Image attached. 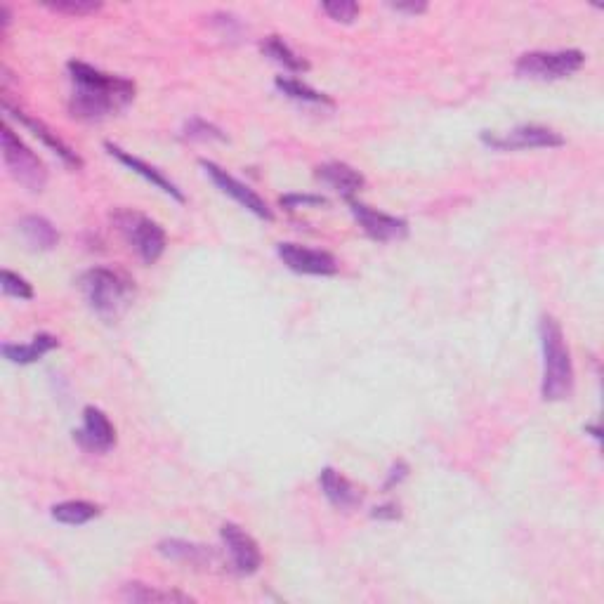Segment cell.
<instances>
[{
	"label": "cell",
	"instance_id": "6da1fadb",
	"mask_svg": "<svg viewBox=\"0 0 604 604\" xmlns=\"http://www.w3.org/2000/svg\"><path fill=\"white\" fill-rule=\"evenodd\" d=\"M74 93L69 97L71 116L85 123H100L118 114L135 100V83L130 78L111 76L83 62L67 64Z\"/></svg>",
	"mask_w": 604,
	"mask_h": 604
},
{
	"label": "cell",
	"instance_id": "7a4b0ae2",
	"mask_svg": "<svg viewBox=\"0 0 604 604\" xmlns=\"http://www.w3.org/2000/svg\"><path fill=\"white\" fill-rule=\"evenodd\" d=\"M538 336H541L543 350L541 397L546 402H564L574 392V361L564 343L562 326L546 314L538 324Z\"/></svg>",
	"mask_w": 604,
	"mask_h": 604
},
{
	"label": "cell",
	"instance_id": "3957f363",
	"mask_svg": "<svg viewBox=\"0 0 604 604\" xmlns=\"http://www.w3.org/2000/svg\"><path fill=\"white\" fill-rule=\"evenodd\" d=\"M90 310L104 321H116L135 300V281L121 269L93 267L78 277Z\"/></svg>",
	"mask_w": 604,
	"mask_h": 604
},
{
	"label": "cell",
	"instance_id": "277c9868",
	"mask_svg": "<svg viewBox=\"0 0 604 604\" xmlns=\"http://www.w3.org/2000/svg\"><path fill=\"white\" fill-rule=\"evenodd\" d=\"M111 222L144 265H154L166 251V232L159 222L147 218V215L130 208H116L111 213Z\"/></svg>",
	"mask_w": 604,
	"mask_h": 604
},
{
	"label": "cell",
	"instance_id": "5b68a950",
	"mask_svg": "<svg viewBox=\"0 0 604 604\" xmlns=\"http://www.w3.org/2000/svg\"><path fill=\"white\" fill-rule=\"evenodd\" d=\"M586 64V52L581 50H536L517 59V76L531 81H562L574 76Z\"/></svg>",
	"mask_w": 604,
	"mask_h": 604
},
{
	"label": "cell",
	"instance_id": "8992f818",
	"mask_svg": "<svg viewBox=\"0 0 604 604\" xmlns=\"http://www.w3.org/2000/svg\"><path fill=\"white\" fill-rule=\"evenodd\" d=\"M0 142H3V161L8 173L29 192H43L45 182H48V170H45L43 161L38 159L34 151L19 140V135L8 123L0 133Z\"/></svg>",
	"mask_w": 604,
	"mask_h": 604
},
{
	"label": "cell",
	"instance_id": "52a82bcc",
	"mask_svg": "<svg viewBox=\"0 0 604 604\" xmlns=\"http://www.w3.org/2000/svg\"><path fill=\"white\" fill-rule=\"evenodd\" d=\"M482 142L487 144L489 149H496V151H517V149H557V147H564V142L567 140H564L560 133H555L553 128L529 123V126H520L505 135H494L489 133V130H484Z\"/></svg>",
	"mask_w": 604,
	"mask_h": 604
},
{
	"label": "cell",
	"instance_id": "ba28073f",
	"mask_svg": "<svg viewBox=\"0 0 604 604\" xmlns=\"http://www.w3.org/2000/svg\"><path fill=\"white\" fill-rule=\"evenodd\" d=\"M201 168L206 170V175L210 177V180L215 182V187H218L222 194L232 196V199L236 203H239L241 208H246L248 213L255 215V218H260V220H265V222H272L274 220V213H272V208L267 206V201L262 199L260 194H255L251 187L244 185V182L236 180L234 175H229L225 168L218 166V163L203 159L201 161Z\"/></svg>",
	"mask_w": 604,
	"mask_h": 604
},
{
	"label": "cell",
	"instance_id": "9c48e42d",
	"mask_svg": "<svg viewBox=\"0 0 604 604\" xmlns=\"http://www.w3.org/2000/svg\"><path fill=\"white\" fill-rule=\"evenodd\" d=\"M350 210L354 220L359 222V227L364 229V234L369 239L378 241V244H390V241H402L409 236V222L404 218H395V215L380 213V210L366 206L361 201H350Z\"/></svg>",
	"mask_w": 604,
	"mask_h": 604
},
{
	"label": "cell",
	"instance_id": "30bf717a",
	"mask_svg": "<svg viewBox=\"0 0 604 604\" xmlns=\"http://www.w3.org/2000/svg\"><path fill=\"white\" fill-rule=\"evenodd\" d=\"M277 255L288 269L307 277H333L338 274V260L328 251H317L300 244H279Z\"/></svg>",
	"mask_w": 604,
	"mask_h": 604
},
{
	"label": "cell",
	"instance_id": "8fae6325",
	"mask_svg": "<svg viewBox=\"0 0 604 604\" xmlns=\"http://www.w3.org/2000/svg\"><path fill=\"white\" fill-rule=\"evenodd\" d=\"M222 541H225V548L229 557H232L234 571L241 576H251L260 569L262 564V553L258 541L239 527L234 522H225L220 529Z\"/></svg>",
	"mask_w": 604,
	"mask_h": 604
},
{
	"label": "cell",
	"instance_id": "7c38bea8",
	"mask_svg": "<svg viewBox=\"0 0 604 604\" xmlns=\"http://www.w3.org/2000/svg\"><path fill=\"white\" fill-rule=\"evenodd\" d=\"M74 442L88 453H107L116 444V428L97 406L83 409V428L74 432Z\"/></svg>",
	"mask_w": 604,
	"mask_h": 604
},
{
	"label": "cell",
	"instance_id": "4fadbf2b",
	"mask_svg": "<svg viewBox=\"0 0 604 604\" xmlns=\"http://www.w3.org/2000/svg\"><path fill=\"white\" fill-rule=\"evenodd\" d=\"M156 550H159V555H163L170 562H180V564H187V567L203 569V571H210L222 564L220 555L210 546L182 541V538H166V541H161L159 546H156Z\"/></svg>",
	"mask_w": 604,
	"mask_h": 604
},
{
	"label": "cell",
	"instance_id": "5bb4252c",
	"mask_svg": "<svg viewBox=\"0 0 604 604\" xmlns=\"http://www.w3.org/2000/svg\"><path fill=\"white\" fill-rule=\"evenodd\" d=\"M3 109H5V114H10V116H15L19 123H22V126H26L31 130V133H34L38 140H41L45 147H48L52 154L55 156H59V159H62V163L67 168H74V170H81L83 168V159L81 156L76 154L74 149L69 147L67 142L62 140V137H59L55 130L52 128H48L45 126L43 121H38V118H31V116H26L24 111H19V109H12L8 102H3Z\"/></svg>",
	"mask_w": 604,
	"mask_h": 604
},
{
	"label": "cell",
	"instance_id": "9a60e30c",
	"mask_svg": "<svg viewBox=\"0 0 604 604\" xmlns=\"http://www.w3.org/2000/svg\"><path fill=\"white\" fill-rule=\"evenodd\" d=\"M104 149H107V151H109V156H114V159H116L118 163H123V166H126L128 170H133L135 175H140L142 180H147L149 185H154L156 189H161L163 194H168L170 199H175V201H180V203H185V201H187V199H185V194L180 192V187H177L173 180H168V177L163 175L159 168L149 166V163H144L142 159H137V156L130 154V151L121 149V147H116V144H111V142L104 144Z\"/></svg>",
	"mask_w": 604,
	"mask_h": 604
},
{
	"label": "cell",
	"instance_id": "2e32d148",
	"mask_svg": "<svg viewBox=\"0 0 604 604\" xmlns=\"http://www.w3.org/2000/svg\"><path fill=\"white\" fill-rule=\"evenodd\" d=\"M319 487L324 491L326 501L333 505L336 510L350 512L361 505L364 496L361 491L345 475H340L336 468H324L319 475Z\"/></svg>",
	"mask_w": 604,
	"mask_h": 604
},
{
	"label": "cell",
	"instance_id": "e0dca14e",
	"mask_svg": "<svg viewBox=\"0 0 604 604\" xmlns=\"http://www.w3.org/2000/svg\"><path fill=\"white\" fill-rule=\"evenodd\" d=\"M317 180L324 182L326 187H331L333 192H338L347 201H352L366 187L364 175L343 161H328L324 166H319Z\"/></svg>",
	"mask_w": 604,
	"mask_h": 604
},
{
	"label": "cell",
	"instance_id": "ac0fdd59",
	"mask_svg": "<svg viewBox=\"0 0 604 604\" xmlns=\"http://www.w3.org/2000/svg\"><path fill=\"white\" fill-rule=\"evenodd\" d=\"M17 229L34 251H52L59 244V232L43 215H26L17 222Z\"/></svg>",
	"mask_w": 604,
	"mask_h": 604
},
{
	"label": "cell",
	"instance_id": "d6986e66",
	"mask_svg": "<svg viewBox=\"0 0 604 604\" xmlns=\"http://www.w3.org/2000/svg\"><path fill=\"white\" fill-rule=\"evenodd\" d=\"M59 340L55 336H50V333H38L36 338H31V343L26 345H12L5 343L3 345V357L12 361V364H34V361L43 359L45 354L57 350Z\"/></svg>",
	"mask_w": 604,
	"mask_h": 604
},
{
	"label": "cell",
	"instance_id": "ffe728a7",
	"mask_svg": "<svg viewBox=\"0 0 604 604\" xmlns=\"http://www.w3.org/2000/svg\"><path fill=\"white\" fill-rule=\"evenodd\" d=\"M260 50L265 52L269 59H274V62L281 64V67L293 71V74H305L307 69H310V64L302 59L298 52H295L291 45L284 43V38L279 36H267L265 41L260 43Z\"/></svg>",
	"mask_w": 604,
	"mask_h": 604
},
{
	"label": "cell",
	"instance_id": "44dd1931",
	"mask_svg": "<svg viewBox=\"0 0 604 604\" xmlns=\"http://www.w3.org/2000/svg\"><path fill=\"white\" fill-rule=\"evenodd\" d=\"M100 505L88 501H64L52 508V520L69 524V527H81L95 517H100Z\"/></svg>",
	"mask_w": 604,
	"mask_h": 604
},
{
	"label": "cell",
	"instance_id": "7402d4cb",
	"mask_svg": "<svg viewBox=\"0 0 604 604\" xmlns=\"http://www.w3.org/2000/svg\"><path fill=\"white\" fill-rule=\"evenodd\" d=\"M123 600L149 604V602H194V597L177 593V590L151 588L147 583H128V586H123Z\"/></svg>",
	"mask_w": 604,
	"mask_h": 604
},
{
	"label": "cell",
	"instance_id": "603a6c76",
	"mask_svg": "<svg viewBox=\"0 0 604 604\" xmlns=\"http://www.w3.org/2000/svg\"><path fill=\"white\" fill-rule=\"evenodd\" d=\"M277 90H281L286 97H291L295 102L302 104H314V107H333L331 97H326L324 93H319V90L310 88V85H305L302 81H295V78H277Z\"/></svg>",
	"mask_w": 604,
	"mask_h": 604
},
{
	"label": "cell",
	"instance_id": "cb8c5ba5",
	"mask_svg": "<svg viewBox=\"0 0 604 604\" xmlns=\"http://www.w3.org/2000/svg\"><path fill=\"white\" fill-rule=\"evenodd\" d=\"M43 5L52 12H62V15L71 17L95 15L97 10H102V3H95V0H50V3Z\"/></svg>",
	"mask_w": 604,
	"mask_h": 604
},
{
	"label": "cell",
	"instance_id": "d4e9b609",
	"mask_svg": "<svg viewBox=\"0 0 604 604\" xmlns=\"http://www.w3.org/2000/svg\"><path fill=\"white\" fill-rule=\"evenodd\" d=\"M185 137L194 142H225L227 135L218 126L203 121V118H192L185 126Z\"/></svg>",
	"mask_w": 604,
	"mask_h": 604
},
{
	"label": "cell",
	"instance_id": "484cf974",
	"mask_svg": "<svg viewBox=\"0 0 604 604\" xmlns=\"http://www.w3.org/2000/svg\"><path fill=\"white\" fill-rule=\"evenodd\" d=\"M321 10L340 24H352L359 17V5L352 0H328V3H321Z\"/></svg>",
	"mask_w": 604,
	"mask_h": 604
},
{
	"label": "cell",
	"instance_id": "4316f807",
	"mask_svg": "<svg viewBox=\"0 0 604 604\" xmlns=\"http://www.w3.org/2000/svg\"><path fill=\"white\" fill-rule=\"evenodd\" d=\"M3 293L19 300L34 298V288H31L29 281L15 272H10V269H3Z\"/></svg>",
	"mask_w": 604,
	"mask_h": 604
},
{
	"label": "cell",
	"instance_id": "83f0119b",
	"mask_svg": "<svg viewBox=\"0 0 604 604\" xmlns=\"http://www.w3.org/2000/svg\"><path fill=\"white\" fill-rule=\"evenodd\" d=\"M279 203H281V208H286V210H298V208L328 206V199L319 194H286V196H281Z\"/></svg>",
	"mask_w": 604,
	"mask_h": 604
},
{
	"label": "cell",
	"instance_id": "f1b7e54d",
	"mask_svg": "<svg viewBox=\"0 0 604 604\" xmlns=\"http://www.w3.org/2000/svg\"><path fill=\"white\" fill-rule=\"evenodd\" d=\"M409 463L406 461H397V463H392V468H390V472H387V477H385V484H383V489L385 491H390V489H395V487H399V484L404 482L406 477H409Z\"/></svg>",
	"mask_w": 604,
	"mask_h": 604
},
{
	"label": "cell",
	"instance_id": "f546056e",
	"mask_svg": "<svg viewBox=\"0 0 604 604\" xmlns=\"http://www.w3.org/2000/svg\"><path fill=\"white\" fill-rule=\"evenodd\" d=\"M373 520H383V522H397L402 520V508L397 503H385L378 505V508L371 510Z\"/></svg>",
	"mask_w": 604,
	"mask_h": 604
},
{
	"label": "cell",
	"instance_id": "4dcf8cb0",
	"mask_svg": "<svg viewBox=\"0 0 604 604\" xmlns=\"http://www.w3.org/2000/svg\"><path fill=\"white\" fill-rule=\"evenodd\" d=\"M390 8L397 12H409V15H423V12L428 10V5L425 3H392Z\"/></svg>",
	"mask_w": 604,
	"mask_h": 604
},
{
	"label": "cell",
	"instance_id": "1f68e13d",
	"mask_svg": "<svg viewBox=\"0 0 604 604\" xmlns=\"http://www.w3.org/2000/svg\"><path fill=\"white\" fill-rule=\"evenodd\" d=\"M0 12H3V29H8V26H10V19H12L10 8H8V5H3V8H0Z\"/></svg>",
	"mask_w": 604,
	"mask_h": 604
},
{
	"label": "cell",
	"instance_id": "d6a6232c",
	"mask_svg": "<svg viewBox=\"0 0 604 604\" xmlns=\"http://www.w3.org/2000/svg\"><path fill=\"white\" fill-rule=\"evenodd\" d=\"M586 432H590V435H593L595 439H600V428H597V425H588Z\"/></svg>",
	"mask_w": 604,
	"mask_h": 604
}]
</instances>
